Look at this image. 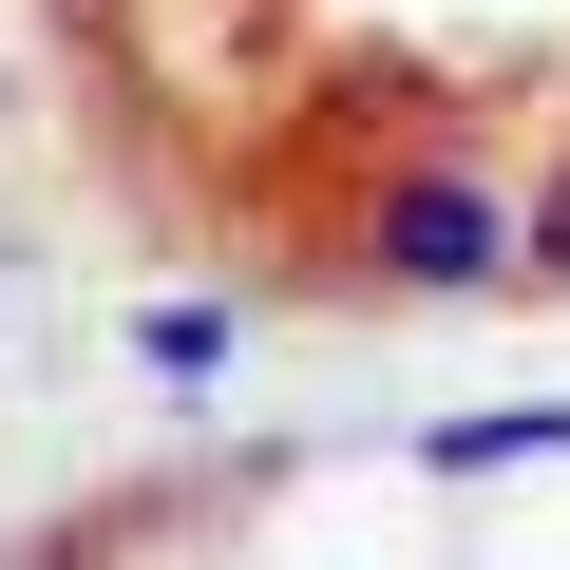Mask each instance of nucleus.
<instances>
[{"label":"nucleus","mask_w":570,"mask_h":570,"mask_svg":"<svg viewBox=\"0 0 570 570\" xmlns=\"http://www.w3.org/2000/svg\"><path fill=\"white\" fill-rule=\"evenodd\" d=\"M513 190H532V266H513V305H570V153H532Z\"/></svg>","instance_id":"1"}]
</instances>
